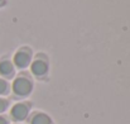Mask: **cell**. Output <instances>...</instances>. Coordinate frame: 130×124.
Segmentation results:
<instances>
[{
    "instance_id": "obj_1",
    "label": "cell",
    "mask_w": 130,
    "mask_h": 124,
    "mask_svg": "<svg viewBox=\"0 0 130 124\" xmlns=\"http://www.w3.org/2000/svg\"><path fill=\"white\" fill-rule=\"evenodd\" d=\"M13 92L19 96V98H23V96H28L32 90H33V82L29 77H27L25 75H19L14 82H13Z\"/></svg>"
},
{
    "instance_id": "obj_2",
    "label": "cell",
    "mask_w": 130,
    "mask_h": 124,
    "mask_svg": "<svg viewBox=\"0 0 130 124\" xmlns=\"http://www.w3.org/2000/svg\"><path fill=\"white\" fill-rule=\"evenodd\" d=\"M29 110H30V105L29 104H27V103H18V104H15L11 108L10 117L15 122H22V120L27 119V117L29 115Z\"/></svg>"
},
{
    "instance_id": "obj_3",
    "label": "cell",
    "mask_w": 130,
    "mask_h": 124,
    "mask_svg": "<svg viewBox=\"0 0 130 124\" xmlns=\"http://www.w3.org/2000/svg\"><path fill=\"white\" fill-rule=\"evenodd\" d=\"M30 61H32V53H30V49H28V48L19 49L14 56V63L18 68L28 67L30 65Z\"/></svg>"
},
{
    "instance_id": "obj_4",
    "label": "cell",
    "mask_w": 130,
    "mask_h": 124,
    "mask_svg": "<svg viewBox=\"0 0 130 124\" xmlns=\"http://www.w3.org/2000/svg\"><path fill=\"white\" fill-rule=\"evenodd\" d=\"M30 70H32L33 75H36L38 77H42L44 75H47V72H48V63L42 58H38L32 63Z\"/></svg>"
},
{
    "instance_id": "obj_5",
    "label": "cell",
    "mask_w": 130,
    "mask_h": 124,
    "mask_svg": "<svg viewBox=\"0 0 130 124\" xmlns=\"http://www.w3.org/2000/svg\"><path fill=\"white\" fill-rule=\"evenodd\" d=\"M0 75L6 79H10L14 76V65L11 63V61L6 58L0 61Z\"/></svg>"
},
{
    "instance_id": "obj_6",
    "label": "cell",
    "mask_w": 130,
    "mask_h": 124,
    "mask_svg": "<svg viewBox=\"0 0 130 124\" xmlns=\"http://www.w3.org/2000/svg\"><path fill=\"white\" fill-rule=\"evenodd\" d=\"M30 124H53V123H52V119H51L47 114L39 112V113H36V114L32 117Z\"/></svg>"
},
{
    "instance_id": "obj_7",
    "label": "cell",
    "mask_w": 130,
    "mask_h": 124,
    "mask_svg": "<svg viewBox=\"0 0 130 124\" xmlns=\"http://www.w3.org/2000/svg\"><path fill=\"white\" fill-rule=\"evenodd\" d=\"M9 90H10L9 82H8L5 79H1V77H0V95H6V94H9Z\"/></svg>"
},
{
    "instance_id": "obj_8",
    "label": "cell",
    "mask_w": 130,
    "mask_h": 124,
    "mask_svg": "<svg viewBox=\"0 0 130 124\" xmlns=\"http://www.w3.org/2000/svg\"><path fill=\"white\" fill-rule=\"evenodd\" d=\"M8 106H9V101H8L6 99L0 98V114L4 113V112L8 109Z\"/></svg>"
},
{
    "instance_id": "obj_9",
    "label": "cell",
    "mask_w": 130,
    "mask_h": 124,
    "mask_svg": "<svg viewBox=\"0 0 130 124\" xmlns=\"http://www.w3.org/2000/svg\"><path fill=\"white\" fill-rule=\"evenodd\" d=\"M0 124H9V119L4 115H0Z\"/></svg>"
},
{
    "instance_id": "obj_10",
    "label": "cell",
    "mask_w": 130,
    "mask_h": 124,
    "mask_svg": "<svg viewBox=\"0 0 130 124\" xmlns=\"http://www.w3.org/2000/svg\"><path fill=\"white\" fill-rule=\"evenodd\" d=\"M5 3H6V0H0V8H1V6H4V5H5Z\"/></svg>"
}]
</instances>
